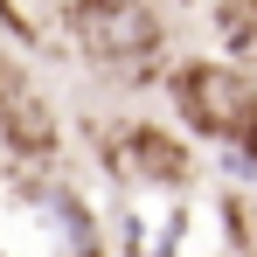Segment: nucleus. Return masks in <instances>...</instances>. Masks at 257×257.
Instances as JSON below:
<instances>
[{"instance_id": "2", "label": "nucleus", "mask_w": 257, "mask_h": 257, "mask_svg": "<svg viewBox=\"0 0 257 257\" xmlns=\"http://www.w3.org/2000/svg\"><path fill=\"white\" fill-rule=\"evenodd\" d=\"M174 111L215 146L257 153V77L236 63H181L174 70Z\"/></svg>"}, {"instance_id": "6", "label": "nucleus", "mask_w": 257, "mask_h": 257, "mask_svg": "<svg viewBox=\"0 0 257 257\" xmlns=\"http://www.w3.org/2000/svg\"><path fill=\"white\" fill-rule=\"evenodd\" d=\"M229 222L243 229V250L257 257V202H229Z\"/></svg>"}, {"instance_id": "3", "label": "nucleus", "mask_w": 257, "mask_h": 257, "mask_svg": "<svg viewBox=\"0 0 257 257\" xmlns=\"http://www.w3.org/2000/svg\"><path fill=\"white\" fill-rule=\"evenodd\" d=\"M0 139L21 153V160H49L63 139H56V111L42 104V90L35 77L21 70V63H7L0 56Z\"/></svg>"}, {"instance_id": "5", "label": "nucleus", "mask_w": 257, "mask_h": 257, "mask_svg": "<svg viewBox=\"0 0 257 257\" xmlns=\"http://www.w3.org/2000/svg\"><path fill=\"white\" fill-rule=\"evenodd\" d=\"M215 35L236 56V70L257 63V0H222V7H215Z\"/></svg>"}, {"instance_id": "4", "label": "nucleus", "mask_w": 257, "mask_h": 257, "mask_svg": "<svg viewBox=\"0 0 257 257\" xmlns=\"http://www.w3.org/2000/svg\"><path fill=\"white\" fill-rule=\"evenodd\" d=\"M111 132L118 139L104 153H111V174L118 181H132V188H181L188 181V153L160 125H111Z\"/></svg>"}, {"instance_id": "1", "label": "nucleus", "mask_w": 257, "mask_h": 257, "mask_svg": "<svg viewBox=\"0 0 257 257\" xmlns=\"http://www.w3.org/2000/svg\"><path fill=\"white\" fill-rule=\"evenodd\" d=\"M63 28H70V42H77L84 63L118 70V77L146 70L160 56V42H167V21H160L153 0H70Z\"/></svg>"}]
</instances>
